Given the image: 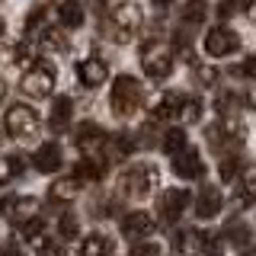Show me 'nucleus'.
<instances>
[{
  "label": "nucleus",
  "instance_id": "obj_1",
  "mask_svg": "<svg viewBox=\"0 0 256 256\" xmlns=\"http://www.w3.org/2000/svg\"><path fill=\"white\" fill-rule=\"evenodd\" d=\"M198 116H202L198 96L182 93V90H166L154 106H150V122H173L180 128L189 125V122H198Z\"/></svg>",
  "mask_w": 256,
  "mask_h": 256
},
{
  "label": "nucleus",
  "instance_id": "obj_2",
  "mask_svg": "<svg viewBox=\"0 0 256 256\" xmlns=\"http://www.w3.org/2000/svg\"><path fill=\"white\" fill-rule=\"evenodd\" d=\"M141 29V6L138 4H118L112 13L100 16V36L116 45H125Z\"/></svg>",
  "mask_w": 256,
  "mask_h": 256
},
{
  "label": "nucleus",
  "instance_id": "obj_3",
  "mask_svg": "<svg viewBox=\"0 0 256 256\" xmlns=\"http://www.w3.org/2000/svg\"><path fill=\"white\" fill-rule=\"evenodd\" d=\"M109 102H112V116H118V118L134 116V112L141 109V102H144V90H141L138 77L122 74V77H116V80H112Z\"/></svg>",
  "mask_w": 256,
  "mask_h": 256
},
{
  "label": "nucleus",
  "instance_id": "obj_4",
  "mask_svg": "<svg viewBox=\"0 0 256 256\" xmlns=\"http://www.w3.org/2000/svg\"><path fill=\"white\" fill-rule=\"evenodd\" d=\"M157 186V166L154 164H128L118 173V196L122 198H144Z\"/></svg>",
  "mask_w": 256,
  "mask_h": 256
},
{
  "label": "nucleus",
  "instance_id": "obj_5",
  "mask_svg": "<svg viewBox=\"0 0 256 256\" xmlns=\"http://www.w3.org/2000/svg\"><path fill=\"white\" fill-rule=\"evenodd\" d=\"M38 125H42V118H38V112L26 106V102H16V106L6 109V118H4V128L13 134L16 141H26V138H36L38 134Z\"/></svg>",
  "mask_w": 256,
  "mask_h": 256
},
{
  "label": "nucleus",
  "instance_id": "obj_6",
  "mask_svg": "<svg viewBox=\"0 0 256 256\" xmlns=\"http://www.w3.org/2000/svg\"><path fill=\"white\" fill-rule=\"evenodd\" d=\"M141 68L150 80H166L173 74V52L160 42H148L141 48Z\"/></svg>",
  "mask_w": 256,
  "mask_h": 256
},
{
  "label": "nucleus",
  "instance_id": "obj_7",
  "mask_svg": "<svg viewBox=\"0 0 256 256\" xmlns=\"http://www.w3.org/2000/svg\"><path fill=\"white\" fill-rule=\"evenodd\" d=\"M54 84H58V70H54V64H48V61H38L32 70H26L20 80V86H22V93L26 96H52L54 90Z\"/></svg>",
  "mask_w": 256,
  "mask_h": 256
},
{
  "label": "nucleus",
  "instance_id": "obj_8",
  "mask_svg": "<svg viewBox=\"0 0 256 256\" xmlns=\"http://www.w3.org/2000/svg\"><path fill=\"white\" fill-rule=\"evenodd\" d=\"M240 52V36L228 26H212L205 32V54L208 58H228Z\"/></svg>",
  "mask_w": 256,
  "mask_h": 256
},
{
  "label": "nucleus",
  "instance_id": "obj_9",
  "mask_svg": "<svg viewBox=\"0 0 256 256\" xmlns=\"http://www.w3.org/2000/svg\"><path fill=\"white\" fill-rule=\"evenodd\" d=\"M189 202H192V192L189 189H180V186H176V189H166L164 196H160V202H157L160 205L157 208V218L166 221V224H176V221L182 218V212L189 208Z\"/></svg>",
  "mask_w": 256,
  "mask_h": 256
},
{
  "label": "nucleus",
  "instance_id": "obj_10",
  "mask_svg": "<svg viewBox=\"0 0 256 256\" xmlns=\"http://www.w3.org/2000/svg\"><path fill=\"white\" fill-rule=\"evenodd\" d=\"M170 166L180 180H202L205 176V160L196 148H182L176 157H170Z\"/></svg>",
  "mask_w": 256,
  "mask_h": 256
},
{
  "label": "nucleus",
  "instance_id": "obj_11",
  "mask_svg": "<svg viewBox=\"0 0 256 256\" xmlns=\"http://www.w3.org/2000/svg\"><path fill=\"white\" fill-rule=\"evenodd\" d=\"M102 141H106V132H102L96 122H80L74 128V144L84 150V157L102 154Z\"/></svg>",
  "mask_w": 256,
  "mask_h": 256
},
{
  "label": "nucleus",
  "instance_id": "obj_12",
  "mask_svg": "<svg viewBox=\"0 0 256 256\" xmlns=\"http://www.w3.org/2000/svg\"><path fill=\"white\" fill-rule=\"evenodd\" d=\"M221 208H224L221 189L212 186V182H205V186L198 189V196H196V218L212 221V218H218V214H221Z\"/></svg>",
  "mask_w": 256,
  "mask_h": 256
},
{
  "label": "nucleus",
  "instance_id": "obj_13",
  "mask_svg": "<svg viewBox=\"0 0 256 256\" xmlns=\"http://www.w3.org/2000/svg\"><path fill=\"white\" fill-rule=\"evenodd\" d=\"M106 157L102 154H93V157H80L77 164H74V180H77V186H90V182H100L102 176H106Z\"/></svg>",
  "mask_w": 256,
  "mask_h": 256
},
{
  "label": "nucleus",
  "instance_id": "obj_14",
  "mask_svg": "<svg viewBox=\"0 0 256 256\" xmlns=\"http://www.w3.org/2000/svg\"><path fill=\"white\" fill-rule=\"evenodd\" d=\"M221 237H224V244L240 246V253H253L256 250V237H253L250 224H244L240 218H230L228 224H224V228H221Z\"/></svg>",
  "mask_w": 256,
  "mask_h": 256
},
{
  "label": "nucleus",
  "instance_id": "obj_15",
  "mask_svg": "<svg viewBox=\"0 0 256 256\" xmlns=\"http://www.w3.org/2000/svg\"><path fill=\"white\" fill-rule=\"evenodd\" d=\"M32 166H36L38 173H45V176L58 173L61 166H64L61 144H54V141H45V144H38V150L32 154Z\"/></svg>",
  "mask_w": 256,
  "mask_h": 256
},
{
  "label": "nucleus",
  "instance_id": "obj_16",
  "mask_svg": "<svg viewBox=\"0 0 256 256\" xmlns=\"http://www.w3.org/2000/svg\"><path fill=\"white\" fill-rule=\"evenodd\" d=\"M134 148H138V138H134V134H128V132L106 134V141H102V154H106V164H118V160H125Z\"/></svg>",
  "mask_w": 256,
  "mask_h": 256
},
{
  "label": "nucleus",
  "instance_id": "obj_17",
  "mask_svg": "<svg viewBox=\"0 0 256 256\" xmlns=\"http://www.w3.org/2000/svg\"><path fill=\"white\" fill-rule=\"evenodd\" d=\"M4 214L16 224V228H22L26 221L38 218V198H32V196H13L10 202H6Z\"/></svg>",
  "mask_w": 256,
  "mask_h": 256
},
{
  "label": "nucleus",
  "instance_id": "obj_18",
  "mask_svg": "<svg viewBox=\"0 0 256 256\" xmlns=\"http://www.w3.org/2000/svg\"><path fill=\"white\" fill-rule=\"evenodd\" d=\"M154 234V218L148 212H128L122 214V237L125 240H144Z\"/></svg>",
  "mask_w": 256,
  "mask_h": 256
},
{
  "label": "nucleus",
  "instance_id": "obj_19",
  "mask_svg": "<svg viewBox=\"0 0 256 256\" xmlns=\"http://www.w3.org/2000/svg\"><path fill=\"white\" fill-rule=\"evenodd\" d=\"M77 180L74 176H64V180H52V186H48V202H52V208H61L64 212V205H70L77 198Z\"/></svg>",
  "mask_w": 256,
  "mask_h": 256
},
{
  "label": "nucleus",
  "instance_id": "obj_20",
  "mask_svg": "<svg viewBox=\"0 0 256 256\" xmlns=\"http://www.w3.org/2000/svg\"><path fill=\"white\" fill-rule=\"evenodd\" d=\"M77 77L84 86H100L102 80L109 77V64L102 58H96V54H90V58H84L77 64Z\"/></svg>",
  "mask_w": 256,
  "mask_h": 256
},
{
  "label": "nucleus",
  "instance_id": "obj_21",
  "mask_svg": "<svg viewBox=\"0 0 256 256\" xmlns=\"http://www.w3.org/2000/svg\"><path fill=\"white\" fill-rule=\"evenodd\" d=\"M70 118H74V102H70V96H54V100H52V112H48V125H52V132L54 134L68 132Z\"/></svg>",
  "mask_w": 256,
  "mask_h": 256
},
{
  "label": "nucleus",
  "instance_id": "obj_22",
  "mask_svg": "<svg viewBox=\"0 0 256 256\" xmlns=\"http://www.w3.org/2000/svg\"><path fill=\"white\" fill-rule=\"evenodd\" d=\"M234 205H237V208L256 205V166H244V173H240V180H237Z\"/></svg>",
  "mask_w": 256,
  "mask_h": 256
},
{
  "label": "nucleus",
  "instance_id": "obj_23",
  "mask_svg": "<svg viewBox=\"0 0 256 256\" xmlns=\"http://www.w3.org/2000/svg\"><path fill=\"white\" fill-rule=\"evenodd\" d=\"M20 237L26 240V246H29V250H36V253L42 250L48 240H52V237H48V230H45V221H42V218H32V221H26V224L20 228Z\"/></svg>",
  "mask_w": 256,
  "mask_h": 256
},
{
  "label": "nucleus",
  "instance_id": "obj_24",
  "mask_svg": "<svg viewBox=\"0 0 256 256\" xmlns=\"http://www.w3.org/2000/svg\"><path fill=\"white\" fill-rule=\"evenodd\" d=\"M240 102H244V106H253L246 96H240V93H234V90H221V93H218V100H214V109H218V116H221V118H237Z\"/></svg>",
  "mask_w": 256,
  "mask_h": 256
},
{
  "label": "nucleus",
  "instance_id": "obj_25",
  "mask_svg": "<svg viewBox=\"0 0 256 256\" xmlns=\"http://www.w3.org/2000/svg\"><path fill=\"white\" fill-rule=\"evenodd\" d=\"M84 4L80 0H61V6H58V20H61V29H80L84 26Z\"/></svg>",
  "mask_w": 256,
  "mask_h": 256
},
{
  "label": "nucleus",
  "instance_id": "obj_26",
  "mask_svg": "<svg viewBox=\"0 0 256 256\" xmlns=\"http://www.w3.org/2000/svg\"><path fill=\"white\" fill-rule=\"evenodd\" d=\"M170 244L176 253H198V230L196 228H176L170 230Z\"/></svg>",
  "mask_w": 256,
  "mask_h": 256
},
{
  "label": "nucleus",
  "instance_id": "obj_27",
  "mask_svg": "<svg viewBox=\"0 0 256 256\" xmlns=\"http://www.w3.org/2000/svg\"><path fill=\"white\" fill-rule=\"evenodd\" d=\"M80 256H112V240L106 234H86L80 240Z\"/></svg>",
  "mask_w": 256,
  "mask_h": 256
},
{
  "label": "nucleus",
  "instance_id": "obj_28",
  "mask_svg": "<svg viewBox=\"0 0 256 256\" xmlns=\"http://www.w3.org/2000/svg\"><path fill=\"white\" fill-rule=\"evenodd\" d=\"M198 253L202 256H224L221 230H198Z\"/></svg>",
  "mask_w": 256,
  "mask_h": 256
},
{
  "label": "nucleus",
  "instance_id": "obj_29",
  "mask_svg": "<svg viewBox=\"0 0 256 256\" xmlns=\"http://www.w3.org/2000/svg\"><path fill=\"white\" fill-rule=\"evenodd\" d=\"M38 61H42V54H38V48H32L29 42H20V45L13 48V64H16V68H22V74L32 70Z\"/></svg>",
  "mask_w": 256,
  "mask_h": 256
},
{
  "label": "nucleus",
  "instance_id": "obj_30",
  "mask_svg": "<svg viewBox=\"0 0 256 256\" xmlns=\"http://www.w3.org/2000/svg\"><path fill=\"white\" fill-rule=\"evenodd\" d=\"M160 148H164V154H170V157H176L182 148H189V141H186V128H180V125L166 128V134H164V141H160Z\"/></svg>",
  "mask_w": 256,
  "mask_h": 256
},
{
  "label": "nucleus",
  "instance_id": "obj_31",
  "mask_svg": "<svg viewBox=\"0 0 256 256\" xmlns=\"http://www.w3.org/2000/svg\"><path fill=\"white\" fill-rule=\"evenodd\" d=\"M70 48V42H68V36H64V29H45L42 32V45H38V52H58V54H64Z\"/></svg>",
  "mask_w": 256,
  "mask_h": 256
},
{
  "label": "nucleus",
  "instance_id": "obj_32",
  "mask_svg": "<svg viewBox=\"0 0 256 256\" xmlns=\"http://www.w3.org/2000/svg\"><path fill=\"white\" fill-rule=\"evenodd\" d=\"M180 22H182V26H192V29L202 26V22H205V4H202V0H189V4L180 10Z\"/></svg>",
  "mask_w": 256,
  "mask_h": 256
},
{
  "label": "nucleus",
  "instance_id": "obj_33",
  "mask_svg": "<svg viewBox=\"0 0 256 256\" xmlns=\"http://www.w3.org/2000/svg\"><path fill=\"white\" fill-rule=\"evenodd\" d=\"M218 170H221V180H224V182H230V180L237 182L240 173H244V160H240L237 150H230V154L221 157V166H218Z\"/></svg>",
  "mask_w": 256,
  "mask_h": 256
},
{
  "label": "nucleus",
  "instance_id": "obj_34",
  "mask_svg": "<svg viewBox=\"0 0 256 256\" xmlns=\"http://www.w3.org/2000/svg\"><path fill=\"white\" fill-rule=\"evenodd\" d=\"M77 230H80L77 214L64 208V212L58 214V237H61V240H74V237H77Z\"/></svg>",
  "mask_w": 256,
  "mask_h": 256
},
{
  "label": "nucleus",
  "instance_id": "obj_35",
  "mask_svg": "<svg viewBox=\"0 0 256 256\" xmlns=\"http://www.w3.org/2000/svg\"><path fill=\"white\" fill-rule=\"evenodd\" d=\"M45 16H48V0H42V4H36V6H32V10L26 13V22H22V32H26V36H32V32H36V29H38V26L45 22Z\"/></svg>",
  "mask_w": 256,
  "mask_h": 256
},
{
  "label": "nucleus",
  "instance_id": "obj_36",
  "mask_svg": "<svg viewBox=\"0 0 256 256\" xmlns=\"http://www.w3.org/2000/svg\"><path fill=\"white\" fill-rule=\"evenodd\" d=\"M250 4H253V0H221V4H218V16H221V20H234L237 13L250 10Z\"/></svg>",
  "mask_w": 256,
  "mask_h": 256
},
{
  "label": "nucleus",
  "instance_id": "obj_37",
  "mask_svg": "<svg viewBox=\"0 0 256 256\" xmlns=\"http://www.w3.org/2000/svg\"><path fill=\"white\" fill-rule=\"evenodd\" d=\"M218 68H205V64H202V68H196V80H198V84H202V86H214V84H218Z\"/></svg>",
  "mask_w": 256,
  "mask_h": 256
},
{
  "label": "nucleus",
  "instance_id": "obj_38",
  "mask_svg": "<svg viewBox=\"0 0 256 256\" xmlns=\"http://www.w3.org/2000/svg\"><path fill=\"white\" fill-rule=\"evenodd\" d=\"M128 256H160V246L154 244V240H141V244L132 246V253Z\"/></svg>",
  "mask_w": 256,
  "mask_h": 256
},
{
  "label": "nucleus",
  "instance_id": "obj_39",
  "mask_svg": "<svg viewBox=\"0 0 256 256\" xmlns=\"http://www.w3.org/2000/svg\"><path fill=\"white\" fill-rule=\"evenodd\" d=\"M6 170H10V180L22 176V170H26V157H22V154H10V157H6Z\"/></svg>",
  "mask_w": 256,
  "mask_h": 256
},
{
  "label": "nucleus",
  "instance_id": "obj_40",
  "mask_svg": "<svg viewBox=\"0 0 256 256\" xmlns=\"http://www.w3.org/2000/svg\"><path fill=\"white\" fill-rule=\"evenodd\" d=\"M237 77H246V80H256V58H246L240 68H234Z\"/></svg>",
  "mask_w": 256,
  "mask_h": 256
},
{
  "label": "nucleus",
  "instance_id": "obj_41",
  "mask_svg": "<svg viewBox=\"0 0 256 256\" xmlns=\"http://www.w3.org/2000/svg\"><path fill=\"white\" fill-rule=\"evenodd\" d=\"M38 256H64V250H61V244H58V240H48L42 250H38Z\"/></svg>",
  "mask_w": 256,
  "mask_h": 256
},
{
  "label": "nucleus",
  "instance_id": "obj_42",
  "mask_svg": "<svg viewBox=\"0 0 256 256\" xmlns=\"http://www.w3.org/2000/svg\"><path fill=\"white\" fill-rule=\"evenodd\" d=\"M13 198V192H10V180H0V212L6 208V202Z\"/></svg>",
  "mask_w": 256,
  "mask_h": 256
},
{
  "label": "nucleus",
  "instance_id": "obj_43",
  "mask_svg": "<svg viewBox=\"0 0 256 256\" xmlns=\"http://www.w3.org/2000/svg\"><path fill=\"white\" fill-rule=\"evenodd\" d=\"M0 256H22L20 250H16L13 244H6V246H0Z\"/></svg>",
  "mask_w": 256,
  "mask_h": 256
},
{
  "label": "nucleus",
  "instance_id": "obj_44",
  "mask_svg": "<svg viewBox=\"0 0 256 256\" xmlns=\"http://www.w3.org/2000/svg\"><path fill=\"white\" fill-rule=\"evenodd\" d=\"M90 6H93V10L102 16V10H106V6H109V0H90Z\"/></svg>",
  "mask_w": 256,
  "mask_h": 256
},
{
  "label": "nucleus",
  "instance_id": "obj_45",
  "mask_svg": "<svg viewBox=\"0 0 256 256\" xmlns=\"http://www.w3.org/2000/svg\"><path fill=\"white\" fill-rule=\"evenodd\" d=\"M150 4H154V6H157V10H166V6H170V4H173V0H150Z\"/></svg>",
  "mask_w": 256,
  "mask_h": 256
},
{
  "label": "nucleus",
  "instance_id": "obj_46",
  "mask_svg": "<svg viewBox=\"0 0 256 256\" xmlns=\"http://www.w3.org/2000/svg\"><path fill=\"white\" fill-rule=\"evenodd\" d=\"M0 38H4V20H0Z\"/></svg>",
  "mask_w": 256,
  "mask_h": 256
},
{
  "label": "nucleus",
  "instance_id": "obj_47",
  "mask_svg": "<svg viewBox=\"0 0 256 256\" xmlns=\"http://www.w3.org/2000/svg\"><path fill=\"white\" fill-rule=\"evenodd\" d=\"M173 256H192V253H173Z\"/></svg>",
  "mask_w": 256,
  "mask_h": 256
},
{
  "label": "nucleus",
  "instance_id": "obj_48",
  "mask_svg": "<svg viewBox=\"0 0 256 256\" xmlns=\"http://www.w3.org/2000/svg\"><path fill=\"white\" fill-rule=\"evenodd\" d=\"M0 96H4V80H0Z\"/></svg>",
  "mask_w": 256,
  "mask_h": 256
},
{
  "label": "nucleus",
  "instance_id": "obj_49",
  "mask_svg": "<svg viewBox=\"0 0 256 256\" xmlns=\"http://www.w3.org/2000/svg\"><path fill=\"white\" fill-rule=\"evenodd\" d=\"M240 256H250V253H240Z\"/></svg>",
  "mask_w": 256,
  "mask_h": 256
}]
</instances>
